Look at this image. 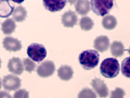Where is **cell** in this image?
Listing matches in <instances>:
<instances>
[{
    "label": "cell",
    "mask_w": 130,
    "mask_h": 98,
    "mask_svg": "<svg viewBox=\"0 0 130 98\" xmlns=\"http://www.w3.org/2000/svg\"><path fill=\"white\" fill-rule=\"evenodd\" d=\"M79 61L84 69L90 70L97 66L100 61V55L93 50L84 51L79 55Z\"/></svg>",
    "instance_id": "1"
},
{
    "label": "cell",
    "mask_w": 130,
    "mask_h": 98,
    "mask_svg": "<svg viewBox=\"0 0 130 98\" xmlns=\"http://www.w3.org/2000/svg\"><path fill=\"white\" fill-rule=\"evenodd\" d=\"M100 72L106 78H115L120 72V64L115 58L106 59L101 63Z\"/></svg>",
    "instance_id": "2"
},
{
    "label": "cell",
    "mask_w": 130,
    "mask_h": 98,
    "mask_svg": "<svg viewBox=\"0 0 130 98\" xmlns=\"http://www.w3.org/2000/svg\"><path fill=\"white\" fill-rule=\"evenodd\" d=\"M93 12L97 15L104 16L109 14L113 6V2L111 0H92L91 1Z\"/></svg>",
    "instance_id": "3"
},
{
    "label": "cell",
    "mask_w": 130,
    "mask_h": 98,
    "mask_svg": "<svg viewBox=\"0 0 130 98\" xmlns=\"http://www.w3.org/2000/svg\"><path fill=\"white\" fill-rule=\"evenodd\" d=\"M27 54L31 60L40 62L46 58L47 51L45 47L42 45L34 43L28 47Z\"/></svg>",
    "instance_id": "4"
},
{
    "label": "cell",
    "mask_w": 130,
    "mask_h": 98,
    "mask_svg": "<svg viewBox=\"0 0 130 98\" xmlns=\"http://www.w3.org/2000/svg\"><path fill=\"white\" fill-rule=\"evenodd\" d=\"M55 71V66L52 61H46L39 65L37 74L41 77L47 78L51 76Z\"/></svg>",
    "instance_id": "5"
},
{
    "label": "cell",
    "mask_w": 130,
    "mask_h": 98,
    "mask_svg": "<svg viewBox=\"0 0 130 98\" xmlns=\"http://www.w3.org/2000/svg\"><path fill=\"white\" fill-rule=\"evenodd\" d=\"M3 85L6 90L8 91L16 90L21 87V80L16 76L9 75L4 77Z\"/></svg>",
    "instance_id": "6"
},
{
    "label": "cell",
    "mask_w": 130,
    "mask_h": 98,
    "mask_svg": "<svg viewBox=\"0 0 130 98\" xmlns=\"http://www.w3.org/2000/svg\"><path fill=\"white\" fill-rule=\"evenodd\" d=\"M91 85L101 98H106L108 95L109 91L108 87L103 80L95 78L92 80Z\"/></svg>",
    "instance_id": "7"
},
{
    "label": "cell",
    "mask_w": 130,
    "mask_h": 98,
    "mask_svg": "<svg viewBox=\"0 0 130 98\" xmlns=\"http://www.w3.org/2000/svg\"><path fill=\"white\" fill-rule=\"evenodd\" d=\"M78 17L75 12L69 10L64 13L61 17V22L63 26L67 28H73L77 24Z\"/></svg>",
    "instance_id": "8"
},
{
    "label": "cell",
    "mask_w": 130,
    "mask_h": 98,
    "mask_svg": "<svg viewBox=\"0 0 130 98\" xmlns=\"http://www.w3.org/2000/svg\"><path fill=\"white\" fill-rule=\"evenodd\" d=\"M4 48L10 52H16L19 51L22 48L21 42L18 39L13 37H6L3 42Z\"/></svg>",
    "instance_id": "9"
},
{
    "label": "cell",
    "mask_w": 130,
    "mask_h": 98,
    "mask_svg": "<svg viewBox=\"0 0 130 98\" xmlns=\"http://www.w3.org/2000/svg\"><path fill=\"white\" fill-rule=\"evenodd\" d=\"M66 1H51L44 0L43 1V5L45 8L51 12H58L62 9L66 4Z\"/></svg>",
    "instance_id": "10"
},
{
    "label": "cell",
    "mask_w": 130,
    "mask_h": 98,
    "mask_svg": "<svg viewBox=\"0 0 130 98\" xmlns=\"http://www.w3.org/2000/svg\"><path fill=\"white\" fill-rule=\"evenodd\" d=\"M8 68L10 72L16 75H21L24 71L22 61L19 58H13L9 61Z\"/></svg>",
    "instance_id": "11"
},
{
    "label": "cell",
    "mask_w": 130,
    "mask_h": 98,
    "mask_svg": "<svg viewBox=\"0 0 130 98\" xmlns=\"http://www.w3.org/2000/svg\"><path fill=\"white\" fill-rule=\"evenodd\" d=\"M110 45L109 39L105 36H101L97 37L94 42V48L101 53L106 51Z\"/></svg>",
    "instance_id": "12"
},
{
    "label": "cell",
    "mask_w": 130,
    "mask_h": 98,
    "mask_svg": "<svg viewBox=\"0 0 130 98\" xmlns=\"http://www.w3.org/2000/svg\"><path fill=\"white\" fill-rule=\"evenodd\" d=\"M14 6L10 5L8 1H0V17L7 18L12 15Z\"/></svg>",
    "instance_id": "13"
},
{
    "label": "cell",
    "mask_w": 130,
    "mask_h": 98,
    "mask_svg": "<svg viewBox=\"0 0 130 98\" xmlns=\"http://www.w3.org/2000/svg\"><path fill=\"white\" fill-rule=\"evenodd\" d=\"M58 76L60 79L64 81L70 80L73 74V71L72 68L68 65H63L58 70Z\"/></svg>",
    "instance_id": "14"
},
{
    "label": "cell",
    "mask_w": 130,
    "mask_h": 98,
    "mask_svg": "<svg viewBox=\"0 0 130 98\" xmlns=\"http://www.w3.org/2000/svg\"><path fill=\"white\" fill-rule=\"evenodd\" d=\"M76 12L81 15L88 14L91 10L90 3L88 1H78L75 5Z\"/></svg>",
    "instance_id": "15"
},
{
    "label": "cell",
    "mask_w": 130,
    "mask_h": 98,
    "mask_svg": "<svg viewBox=\"0 0 130 98\" xmlns=\"http://www.w3.org/2000/svg\"><path fill=\"white\" fill-rule=\"evenodd\" d=\"M110 51L113 57L116 58L121 57L124 54V47L121 42L113 41L111 45Z\"/></svg>",
    "instance_id": "16"
},
{
    "label": "cell",
    "mask_w": 130,
    "mask_h": 98,
    "mask_svg": "<svg viewBox=\"0 0 130 98\" xmlns=\"http://www.w3.org/2000/svg\"><path fill=\"white\" fill-rule=\"evenodd\" d=\"M102 24L105 29L110 30L113 29L116 27L117 20L115 16L109 15L103 18Z\"/></svg>",
    "instance_id": "17"
},
{
    "label": "cell",
    "mask_w": 130,
    "mask_h": 98,
    "mask_svg": "<svg viewBox=\"0 0 130 98\" xmlns=\"http://www.w3.org/2000/svg\"><path fill=\"white\" fill-rule=\"evenodd\" d=\"M16 25L12 19H7L2 24V30L5 35H10L15 31Z\"/></svg>",
    "instance_id": "18"
},
{
    "label": "cell",
    "mask_w": 130,
    "mask_h": 98,
    "mask_svg": "<svg viewBox=\"0 0 130 98\" xmlns=\"http://www.w3.org/2000/svg\"><path fill=\"white\" fill-rule=\"evenodd\" d=\"M27 12L25 8L22 6L17 7L13 13V18L17 22H22L26 19Z\"/></svg>",
    "instance_id": "19"
},
{
    "label": "cell",
    "mask_w": 130,
    "mask_h": 98,
    "mask_svg": "<svg viewBox=\"0 0 130 98\" xmlns=\"http://www.w3.org/2000/svg\"><path fill=\"white\" fill-rule=\"evenodd\" d=\"M93 21L89 17H82L80 21V26L82 30L84 31H89L94 26Z\"/></svg>",
    "instance_id": "20"
},
{
    "label": "cell",
    "mask_w": 130,
    "mask_h": 98,
    "mask_svg": "<svg viewBox=\"0 0 130 98\" xmlns=\"http://www.w3.org/2000/svg\"><path fill=\"white\" fill-rule=\"evenodd\" d=\"M130 58H125L122 63L121 72L122 74L127 78H129V68H130Z\"/></svg>",
    "instance_id": "21"
},
{
    "label": "cell",
    "mask_w": 130,
    "mask_h": 98,
    "mask_svg": "<svg viewBox=\"0 0 130 98\" xmlns=\"http://www.w3.org/2000/svg\"><path fill=\"white\" fill-rule=\"evenodd\" d=\"M78 98H97V95L92 90L87 88L83 89L80 92Z\"/></svg>",
    "instance_id": "22"
},
{
    "label": "cell",
    "mask_w": 130,
    "mask_h": 98,
    "mask_svg": "<svg viewBox=\"0 0 130 98\" xmlns=\"http://www.w3.org/2000/svg\"><path fill=\"white\" fill-rule=\"evenodd\" d=\"M24 65L25 70L30 73L34 71L36 67V64L28 58L24 59Z\"/></svg>",
    "instance_id": "23"
},
{
    "label": "cell",
    "mask_w": 130,
    "mask_h": 98,
    "mask_svg": "<svg viewBox=\"0 0 130 98\" xmlns=\"http://www.w3.org/2000/svg\"><path fill=\"white\" fill-rule=\"evenodd\" d=\"M125 91L121 88H116V89L111 92L110 98H124Z\"/></svg>",
    "instance_id": "24"
},
{
    "label": "cell",
    "mask_w": 130,
    "mask_h": 98,
    "mask_svg": "<svg viewBox=\"0 0 130 98\" xmlns=\"http://www.w3.org/2000/svg\"><path fill=\"white\" fill-rule=\"evenodd\" d=\"M29 92L25 89H20L14 94V98H29Z\"/></svg>",
    "instance_id": "25"
},
{
    "label": "cell",
    "mask_w": 130,
    "mask_h": 98,
    "mask_svg": "<svg viewBox=\"0 0 130 98\" xmlns=\"http://www.w3.org/2000/svg\"><path fill=\"white\" fill-rule=\"evenodd\" d=\"M0 98H12V96L5 91L0 92Z\"/></svg>",
    "instance_id": "26"
},
{
    "label": "cell",
    "mask_w": 130,
    "mask_h": 98,
    "mask_svg": "<svg viewBox=\"0 0 130 98\" xmlns=\"http://www.w3.org/2000/svg\"><path fill=\"white\" fill-rule=\"evenodd\" d=\"M1 88V79H0V89Z\"/></svg>",
    "instance_id": "27"
},
{
    "label": "cell",
    "mask_w": 130,
    "mask_h": 98,
    "mask_svg": "<svg viewBox=\"0 0 130 98\" xmlns=\"http://www.w3.org/2000/svg\"><path fill=\"white\" fill-rule=\"evenodd\" d=\"M1 59H0V67H1Z\"/></svg>",
    "instance_id": "28"
}]
</instances>
